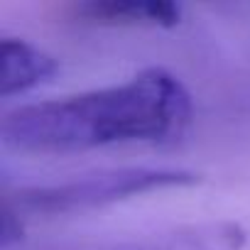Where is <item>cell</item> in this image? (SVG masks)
Instances as JSON below:
<instances>
[{
    "label": "cell",
    "instance_id": "obj_1",
    "mask_svg": "<svg viewBox=\"0 0 250 250\" xmlns=\"http://www.w3.org/2000/svg\"><path fill=\"white\" fill-rule=\"evenodd\" d=\"M194 115L187 86L167 69L54 101L30 103L3 118V143L20 152L66 155L125 143H167Z\"/></svg>",
    "mask_w": 250,
    "mask_h": 250
},
{
    "label": "cell",
    "instance_id": "obj_2",
    "mask_svg": "<svg viewBox=\"0 0 250 250\" xmlns=\"http://www.w3.org/2000/svg\"><path fill=\"white\" fill-rule=\"evenodd\" d=\"M201 177L174 167H115L66 179L59 184H40L18 189L5 206L22 216H66L101 208L115 201L135 199L152 191L182 189L199 184Z\"/></svg>",
    "mask_w": 250,
    "mask_h": 250
},
{
    "label": "cell",
    "instance_id": "obj_3",
    "mask_svg": "<svg viewBox=\"0 0 250 250\" xmlns=\"http://www.w3.org/2000/svg\"><path fill=\"white\" fill-rule=\"evenodd\" d=\"M248 233L235 221H201L79 250H243Z\"/></svg>",
    "mask_w": 250,
    "mask_h": 250
},
{
    "label": "cell",
    "instance_id": "obj_4",
    "mask_svg": "<svg viewBox=\"0 0 250 250\" xmlns=\"http://www.w3.org/2000/svg\"><path fill=\"white\" fill-rule=\"evenodd\" d=\"M74 15L113 27H174L182 20V8L169 0H91L76 5Z\"/></svg>",
    "mask_w": 250,
    "mask_h": 250
},
{
    "label": "cell",
    "instance_id": "obj_5",
    "mask_svg": "<svg viewBox=\"0 0 250 250\" xmlns=\"http://www.w3.org/2000/svg\"><path fill=\"white\" fill-rule=\"evenodd\" d=\"M0 62H3V74H0V93L5 98L15 93H25L49 76L59 71V62L30 44L20 37H3L0 42Z\"/></svg>",
    "mask_w": 250,
    "mask_h": 250
},
{
    "label": "cell",
    "instance_id": "obj_6",
    "mask_svg": "<svg viewBox=\"0 0 250 250\" xmlns=\"http://www.w3.org/2000/svg\"><path fill=\"white\" fill-rule=\"evenodd\" d=\"M22 238V218L5 206V218H3V248H10L13 243H18Z\"/></svg>",
    "mask_w": 250,
    "mask_h": 250
}]
</instances>
